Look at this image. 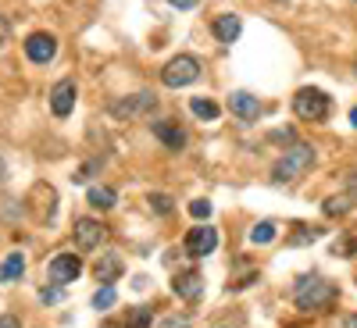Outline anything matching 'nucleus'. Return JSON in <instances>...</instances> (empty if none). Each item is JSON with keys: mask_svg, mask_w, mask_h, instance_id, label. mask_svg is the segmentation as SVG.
<instances>
[{"mask_svg": "<svg viewBox=\"0 0 357 328\" xmlns=\"http://www.w3.org/2000/svg\"><path fill=\"white\" fill-rule=\"evenodd\" d=\"M314 164V146H307V143H301L296 139L289 150L275 161V168H272V182H296V178H301L307 168Z\"/></svg>", "mask_w": 357, "mask_h": 328, "instance_id": "obj_1", "label": "nucleus"}, {"mask_svg": "<svg viewBox=\"0 0 357 328\" xmlns=\"http://www.w3.org/2000/svg\"><path fill=\"white\" fill-rule=\"evenodd\" d=\"M333 296H336L333 282L321 279V275H304L301 282H296V289H293V300H296L301 311H314V307L333 304Z\"/></svg>", "mask_w": 357, "mask_h": 328, "instance_id": "obj_2", "label": "nucleus"}, {"mask_svg": "<svg viewBox=\"0 0 357 328\" xmlns=\"http://www.w3.org/2000/svg\"><path fill=\"white\" fill-rule=\"evenodd\" d=\"M197 79H200V61L193 54H178V57H172V61L161 68V82L172 86V89H183V86H190Z\"/></svg>", "mask_w": 357, "mask_h": 328, "instance_id": "obj_3", "label": "nucleus"}, {"mask_svg": "<svg viewBox=\"0 0 357 328\" xmlns=\"http://www.w3.org/2000/svg\"><path fill=\"white\" fill-rule=\"evenodd\" d=\"M329 107H333L329 93H321V89H314V86L296 89V97H293V111L301 118H307V122H321V118L329 114Z\"/></svg>", "mask_w": 357, "mask_h": 328, "instance_id": "obj_4", "label": "nucleus"}, {"mask_svg": "<svg viewBox=\"0 0 357 328\" xmlns=\"http://www.w3.org/2000/svg\"><path fill=\"white\" fill-rule=\"evenodd\" d=\"M158 107V97L151 93V89H143V93H132V97H122L111 104V118H118V122H129V118H139V114H151Z\"/></svg>", "mask_w": 357, "mask_h": 328, "instance_id": "obj_5", "label": "nucleus"}, {"mask_svg": "<svg viewBox=\"0 0 357 328\" xmlns=\"http://www.w3.org/2000/svg\"><path fill=\"white\" fill-rule=\"evenodd\" d=\"M218 250V232L211 225H197L186 232V253L193 257H207V253H215Z\"/></svg>", "mask_w": 357, "mask_h": 328, "instance_id": "obj_6", "label": "nucleus"}, {"mask_svg": "<svg viewBox=\"0 0 357 328\" xmlns=\"http://www.w3.org/2000/svg\"><path fill=\"white\" fill-rule=\"evenodd\" d=\"M104 240H107L104 221H97V218H79L75 221V243H79V250H97Z\"/></svg>", "mask_w": 357, "mask_h": 328, "instance_id": "obj_7", "label": "nucleus"}, {"mask_svg": "<svg viewBox=\"0 0 357 328\" xmlns=\"http://www.w3.org/2000/svg\"><path fill=\"white\" fill-rule=\"evenodd\" d=\"M79 275H82V264H79L75 253H57V257L50 260V282H54V286H68V282H75Z\"/></svg>", "mask_w": 357, "mask_h": 328, "instance_id": "obj_8", "label": "nucleus"}, {"mask_svg": "<svg viewBox=\"0 0 357 328\" xmlns=\"http://www.w3.org/2000/svg\"><path fill=\"white\" fill-rule=\"evenodd\" d=\"M75 79H61L54 86V93H50V111H54V118H68L72 114V107H75Z\"/></svg>", "mask_w": 357, "mask_h": 328, "instance_id": "obj_9", "label": "nucleus"}, {"mask_svg": "<svg viewBox=\"0 0 357 328\" xmlns=\"http://www.w3.org/2000/svg\"><path fill=\"white\" fill-rule=\"evenodd\" d=\"M29 200H33L36 218H40L43 225H50V221H54V214H57V193H54L47 182H40L33 193H29Z\"/></svg>", "mask_w": 357, "mask_h": 328, "instance_id": "obj_10", "label": "nucleus"}, {"mask_svg": "<svg viewBox=\"0 0 357 328\" xmlns=\"http://www.w3.org/2000/svg\"><path fill=\"white\" fill-rule=\"evenodd\" d=\"M54 54H57V40H54L50 33H33V36L25 40V57H29V61L47 65Z\"/></svg>", "mask_w": 357, "mask_h": 328, "instance_id": "obj_11", "label": "nucleus"}, {"mask_svg": "<svg viewBox=\"0 0 357 328\" xmlns=\"http://www.w3.org/2000/svg\"><path fill=\"white\" fill-rule=\"evenodd\" d=\"M229 111L240 118V122H257V118H261V100L254 93H243V89H240V93L229 97Z\"/></svg>", "mask_w": 357, "mask_h": 328, "instance_id": "obj_12", "label": "nucleus"}, {"mask_svg": "<svg viewBox=\"0 0 357 328\" xmlns=\"http://www.w3.org/2000/svg\"><path fill=\"white\" fill-rule=\"evenodd\" d=\"M126 272V264H122V257L118 253H104L97 264H93V279L100 282V286H114V279Z\"/></svg>", "mask_w": 357, "mask_h": 328, "instance_id": "obj_13", "label": "nucleus"}, {"mask_svg": "<svg viewBox=\"0 0 357 328\" xmlns=\"http://www.w3.org/2000/svg\"><path fill=\"white\" fill-rule=\"evenodd\" d=\"M172 289L183 296V300L193 304V300H200V296H204V279H200L197 272H183V275L172 279Z\"/></svg>", "mask_w": 357, "mask_h": 328, "instance_id": "obj_14", "label": "nucleus"}, {"mask_svg": "<svg viewBox=\"0 0 357 328\" xmlns=\"http://www.w3.org/2000/svg\"><path fill=\"white\" fill-rule=\"evenodd\" d=\"M154 136H158L161 146H172V150H183V146H186V129L178 122H158Z\"/></svg>", "mask_w": 357, "mask_h": 328, "instance_id": "obj_15", "label": "nucleus"}, {"mask_svg": "<svg viewBox=\"0 0 357 328\" xmlns=\"http://www.w3.org/2000/svg\"><path fill=\"white\" fill-rule=\"evenodd\" d=\"M211 33H215V40L232 43L236 36L243 33V22H240V15H218V18L211 22Z\"/></svg>", "mask_w": 357, "mask_h": 328, "instance_id": "obj_16", "label": "nucleus"}, {"mask_svg": "<svg viewBox=\"0 0 357 328\" xmlns=\"http://www.w3.org/2000/svg\"><path fill=\"white\" fill-rule=\"evenodd\" d=\"M22 272H25V257L15 250V253L4 257V264H0V282H18Z\"/></svg>", "mask_w": 357, "mask_h": 328, "instance_id": "obj_17", "label": "nucleus"}, {"mask_svg": "<svg viewBox=\"0 0 357 328\" xmlns=\"http://www.w3.org/2000/svg\"><path fill=\"white\" fill-rule=\"evenodd\" d=\"M86 200L97 207V211H111V207L118 203V196H114V189H104V186H93L86 193Z\"/></svg>", "mask_w": 357, "mask_h": 328, "instance_id": "obj_18", "label": "nucleus"}, {"mask_svg": "<svg viewBox=\"0 0 357 328\" xmlns=\"http://www.w3.org/2000/svg\"><path fill=\"white\" fill-rule=\"evenodd\" d=\"M190 111H193V114L200 118V122H215V118L222 114V107H218L215 100H200V97H197V100L190 104Z\"/></svg>", "mask_w": 357, "mask_h": 328, "instance_id": "obj_19", "label": "nucleus"}, {"mask_svg": "<svg viewBox=\"0 0 357 328\" xmlns=\"http://www.w3.org/2000/svg\"><path fill=\"white\" fill-rule=\"evenodd\" d=\"M350 196L347 193H340V196H329V200H325V214H329V218H336V214H347L350 211Z\"/></svg>", "mask_w": 357, "mask_h": 328, "instance_id": "obj_20", "label": "nucleus"}, {"mask_svg": "<svg viewBox=\"0 0 357 328\" xmlns=\"http://www.w3.org/2000/svg\"><path fill=\"white\" fill-rule=\"evenodd\" d=\"M275 240V225L272 221H261L250 228V243H272Z\"/></svg>", "mask_w": 357, "mask_h": 328, "instance_id": "obj_21", "label": "nucleus"}, {"mask_svg": "<svg viewBox=\"0 0 357 328\" xmlns=\"http://www.w3.org/2000/svg\"><path fill=\"white\" fill-rule=\"evenodd\" d=\"M151 325V307H132L126 318V328H146Z\"/></svg>", "mask_w": 357, "mask_h": 328, "instance_id": "obj_22", "label": "nucleus"}, {"mask_svg": "<svg viewBox=\"0 0 357 328\" xmlns=\"http://www.w3.org/2000/svg\"><path fill=\"white\" fill-rule=\"evenodd\" d=\"M114 300H118L114 286H104V289L93 296V307H97V311H111V307H114Z\"/></svg>", "mask_w": 357, "mask_h": 328, "instance_id": "obj_23", "label": "nucleus"}, {"mask_svg": "<svg viewBox=\"0 0 357 328\" xmlns=\"http://www.w3.org/2000/svg\"><path fill=\"white\" fill-rule=\"evenodd\" d=\"M151 207H154V211L158 214H172V196H165V193H151Z\"/></svg>", "mask_w": 357, "mask_h": 328, "instance_id": "obj_24", "label": "nucleus"}, {"mask_svg": "<svg viewBox=\"0 0 357 328\" xmlns=\"http://www.w3.org/2000/svg\"><path fill=\"white\" fill-rule=\"evenodd\" d=\"M318 235H321V228H296L289 243H296V247H301V243H314Z\"/></svg>", "mask_w": 357, "mask_h": 328, "instance_id": "obj_25", "label": "nucleus"}, {"mask_svg": "<svg viewBox=\"0 0 357 328\" xmlns=\"http://www.w3.org/2000/svg\"><path fill=\"white\" fill-rule=\"evenodd\" d=\"M190 214H193L197 221L211 218V203H207V200H193V203H190Z\"/></svg>", "mask_w": 357, "mask_h": 328, "instance_id": "obj_26", "label": "nucleus"}, {"mask_svg": "<svg viewBox=\"0 0 357 328\" xmlns=\"http://www.w3.org/2000/svg\"><path fill=\"white\" fill-rule=\"evenodd\" d=\"M272 139H275V143L293 146V143H296V132H293V129H275V132H272Z\"/></svg>", "mask_w": 357, "mask_h": 328, "instance_id": "obj_27", "label": "nucleus"}, {"mask_svg": "<svg viewBox=\"0 0 357 328\" xmlns=\"http://www.w3.org/2000/svg\"><path fill=\"white\" fill-rule=\"evenodd\" d=\"M172 8H178V11H193L197 8V0H168Z\"/></svg>", "mask_w": 357, "mask_h": 328, "instance_id": "obj_28", "label": "nucleus"}, {"mask_svg": "<svg viewBox=\"0 0 357 328\" xmlns=\"http://www.w3.org/2000/svg\"><path fill=\"white\" fill-rule=\"evenodd\" d=\"M336 253L350 257V253H354V240H340V243H336Z\"/></svg>", "mask_w": 357, "mask_h": 328, "instance_id": "obj_29", "label": "nucleus"}, {"mask_svg": "<svg viewBox=\"0 0 357 328\" xmlns=\"http://www.w3.org/2000/svg\"><path fill=\"white\" fill-rule=\"evenodd\" d=\"M0 328H22V325H18V318H11V314H4V318H0Z\"/></svg>", "mask_w": 357, "mask_h": 328, "instance_id": "obj_30", "label": "nucleus"}, {"mask_svg": "<svg viewBox=\"0 0 357 328\" xmlns=\"http://www.w3.org/2000/svg\"><path fill=\"white\" fill-rule=\"evenodd\" d=\"M340 328H357V314H347V318L340 321Z\"/></svg>", "mask_w": 357, "mask_h": 328, "instance_id": "obj_31", "label": "nucleus"}, {"mask_svg": "<svg viewBox=\"0 0 357 328\" xmlns=\"http://www.w3.org/2000/svg\"><path fill=\"white\" fill-rule=\"evenodd\" d=\"M43 300H47V304H50V300H61V289H47V292H43Z\"/></svg>", "mask_w": 357, "mask_h": 328, "instance_id": "obj_32", "label": "nucleus"}, {"mask_svg": "<svg viewBox=\"0 0 357 328\" xmlns=\"http://www.w3.org/2000/svg\"><path fill=\"white\" fill-rule=\"evenodd\" d=\"M347 189L357 196V175H347ZM354 196H350V200H354Z\"/></svg>", "mask_w": 357, "mask_h": 328, "instance_id": "obj_33", "label": "nucleus"}, {"mask_svg": "<svg viewBox=\"0 0 357 328\" xmlns=\"http://www.w3.org/2000/svg\"><path fill=\"white\" fill-rule=\"evenodd\" d=\"M4 40H8V18L0 15V43H4Z\"/></svg>", "mask_w": 357, "mask_h": 328, "instance_id": "obj_34", "label": "nucleus"}, {"mask_svg": "<svg viewBox=\"0 0 357 328\" xmlns=\"http://www.w3.org/2000/svg\"><path fill=\"white\" fill-rule=\"evenodd\" d=\"M350 125H354V129H357V107H354V111H350Z\"/></svg>", "mask_w": 357, "mask_h": 328, "instance_id": "obj_35", "label": "nucleus"}, {"mask_svg": "<svg viewBox=\"0 0 357 328\" xmlns=\"http://www.w3.org/2000/svg\"><path fill=\"white\" fill-rule=\"evenodd\" d=\"M4 171H8V164H4V157H0V178H4Z\"/></svg>", "mask_w": 357, "mask_h": 328, "instance_id": "obj_36", "label": "nucleus"}]
</instances>
